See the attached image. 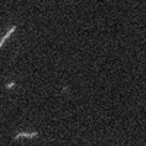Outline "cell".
<instances>
[{
  "mask_svg": "<svg viewBox=\"0 0 146 146\" xmlns=\"http://www.w3.org/2000/svg\"><path fill=\"white\" fill-rule=\"evenodd\" d=\"M15 29H16V25H13V27H12V28L9 29V32H7V34H5V36H3V38H2V41H0V48H2V47L5 45V42H6V40L9 38V36H10L12 34H13V32H15Z\"/></svg>",
  "mask_w": 146,
  "mask_h": 146,
  "instance_id": "1",
  "label": "cell"
},
{
  "mask_svg": "<svg viewBox=\"0 0 146 146\" xmlns=\"http://www.w3.org/2000/svg\"><path fill=\"white\" fill-rule=\"evenodd\" d=\"M21 137H36V133H18V135L13 137L15 140H18V139H21Z\"/></svg>",
  "mask_w": 146,
  "mask_h": 146,
  "instance_id": "2",
  "label": "cell"
}]
</instances>
